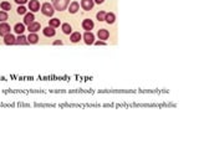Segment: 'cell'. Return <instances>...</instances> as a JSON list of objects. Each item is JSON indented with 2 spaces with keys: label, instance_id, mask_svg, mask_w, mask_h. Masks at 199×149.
Here are the masks:
<instances>
[{
  "label": "cell",
  "instance_id": "cell-1",
  "mask_svg": "<svg viewBox=\"0 0 199 149\" xmlns=\"http://www.w3.org/2000/svg\"><path fill=\"white\" fill-rule=\"evenodd\" d=\"M69 3H70V0H54V6H55L56 10L62 11L67 8Z\"/></svg>",
  "mask_w": 199,
  "mask_h": 149
},
{
  "label": "cell",
  "instance_id": "cell-2",
  "mask_svg": "<svg viewBox=\"0 0 199 149\" xmlns=\"http://www.w3.org/2000/svg\"><path fill=\"white\" fill-rule=\"evenodd\" d=\"M41 11H43V14L46 15V16H52L54 15V8L50 3L43 4V6H41Z\"/></svg>",
  "mask_w": 199,
  "mask_h": 149
},
{
  "label": "cell",
  "instance_id": "cell-3",
  "mask_svg": "<svg viewBox=\"0 0 199 149\" xmlns=\"http://www.w3.org/2000/svg\"><path fill=\"white\" fill-rule=\"evenodd\" d=\"M8 34H10V25H8L6 23L0 24V35L5 36Z\"/></svg>",
  "mask_w": 199,
  "mask_h": 149
},
{
  "label": "cell",
  "instance_id": "cell-4",
  "mask_svg": "<svg viewBox=\"0 0 199 149\" xmlns=\"http://www.w3.org/2000/svg\"><path fill=\"white\" fill-rule=\"evenodd\" d=\"M93 26H95V24H93L92 20H90V19H85L84 21H82V27H84L86 31L92 30Z\"/></svg>",
  "mask_w": 199,
  "mask_h": 149
},
{
  "label": "cell",
  "instance_id": "cell-5",
  "mask_svg": "<svg viewBox=\"0 0 199 149\" xmlns=\"http://www.w3.org/2000/svg\"><path fill=\"white\" fill-rule=\"evenodd\" d=\"M93 4H95L93 0H82V1H81V6L84 8L85 10H91L93 8Z\"/></svg>",
  "mask_w": 199,
  "mask_h": 149
},
{
  "label": "cell",
  "instance_id": "cell-6",
  "mask_svg": "<svg viewBox=\"0 0 199 149\" xmlns=\"http://www.w3.org/2000/svg\"><path fill=\"white\" fill-rule=\"evenodd\" d=\"M29 9H30L32 12H35L40 9V3L37 1V0H30V3H29Z\"/></svg>",
  "mask_w": 199,
  "mask_h": 149
},
{
  "label": "cell",
  "instance_id": "cell-7",
  "mask_svg": "<svg viewBox=\"0 0 199 149\" xmlns=\"http://www.w3.org/2000/svg\"><path fill=\"white\" fill-rule=\"evenodd\" d=\"M84 39H85V42H86L87 45H91V44H93L95 36H93V34H91L90 31H86L85 35H84Z\"/></svg>",
  "mask_w": 199,
  "mask_h": 149
},
{
  "label": "cell",
  "instance_id": "cell-8",
  "mask_svg": "<svg viewBox=\"0 0 199 149\" xmlns=\"http://www.w3.org/2000/svg\"><path fill=\"white\" fill-rule=\"evenodd\" d=\"M34 20H35V16H34V14L32 12H29V14H26L25 15V19H24V24L25 25H30V24H32L34 23Z\"/></svg>",
  "mask_w": 199,
  "mask_h": 149
},
{
  "label": "cell",
  "instance_id": "cell-9",
  "mask_svg": "<svg viewBox=\"0 0 199 149\" xmlns=\"http://www.w3.org/2000/svg\"><path fill=\"white\" fill-rule=\"evenodd\" d=\"M4 42L6 45H14L16 42V39L11 34H8V35L4 36Z\"/></svg>",
  "mask_w": 199,
  "mask_h": 149
},
{
  "label": "cell",
  "instance_id": "cell-10",
  "mask_svg": "<svg viewBox=\"0 0 199 149\" xmlns=\"http://www.w3.org/2000/svg\"><path fill=\"white\" fill-rule=\"evenodd\" d=\"M40 27H41V25H40V23H32V24H30L29 25V27H27V30L30 31V32H36V31H39L40 30Z\"/></svg>",
  "mask_w": 199,
  "mask_h": 149
},
{
  "label": "cell",
  "instance_id": "cell-11",
  "mask_svg": "<svg viewBox=\"0 0 199 149\" xmlns=\"http://www.w3.org/2000/svg\"><path fill=\"white\" fill-rule=\"evenodd\" d=\"M98 37H100V40H107L108 39V36H110V32L105 30V29H101V30H98Z\"/></svg>",
  "mask_w": 199,
  "mask_h": 149
},
{
  "label": "cell",
  "instance_id": "cell-12",
  "mask_svg": "<svg viewBox=\"0 0 199 149\" xmlns=\"http://www.w3.org/2000/svg\"><path fill=\"white\" fill-rule=\"evenodd\" d=\"M116 20V15L113 12H106V18H105V21H107L108 24H113Z\"/></svg>",
  "mask_w": 199,
  "mask_h": 149
},
{
  "label": "cell",
  "instance_id": "cell-13",
  "mask_svg": "<svg viewBox=\"0 0 199 149\" xmlns=\"http://www.w3.org/2000/svg\"><path fill=\"white\" fill-rule=\"evenodd\" d=\"M43 31H44V35H45V36H47V37H51V36L55 35V30H54V27H51V26L45 27Z\"/></svg>",
  "mask_w": 199,
  "mask_h": 149
},
{
  "label": "cell",
  "instance_id": "cell-14",
  "mask_svg": "<svg viewBox=\"0 0 199 149\" xmlns=\"http://www.w3.org/2000/svg\"><path fill=\"white\" fill-rule=\"evenodd\" d=\"M37 41H39V36H37L35 32H31V34L29 35V37H27V42L29 44H36Z\"/></svg>",
  "mask_w": 199,
  "mask_h": 149
},
{
  "label": "cell",
  "instance_id": "cell-15",
  "mask_svg": "<svg viewBox=\"0 0 199 149\" xmlns=\"http://www.w3.org/2000/svg\"><path fill=\"white\" fill-rule=\"evenodd\" d=\"M78 8H80V5H78V3H77V1H73V3H71V4H70L69 11L71 12V14H75V12H77Z\"/></svg>",
  "mask_w": 199,
  "mask_h": 149
},
{
  "label": "cell",
  "instance_id": "cell-16",
  "mask_svg": "<svg viewBox=\"0 0 199 149\" xmlns=\"http://www.w3.org/2000/svg\"><path fill=\"white\" fill-rule=\"evenodd\" d=\"M15 44H18V45H27V37H25L24 35H20L18 39H16V42Z\"/></svg>",
  "mask_w": 199,
  "mask_h": 149
},
{
  "label": "cell",
  "instance_id": "cell-17",
  "mask_svg": "<svg viewBox=\"0 0 199 149\" xmlns=\"http://www.w3.org/2000/svg\"><path fill=\"white\" fill-rule=\"evenodd\" d=\"M14 31L18 32L19 35H21L23 32L25 31V27H24V24H16L15 27H14Z\"/></svg>",
  "mask_w": 199,
  "mask_h": 149
},
{
  "label": "cell",
  "instance_id": "cell-18",
  "mask_svg": "<svg viewBox=\"0 0 199 149\" xmlns=\"http://www.w3.org/2000/svg\"><path fill=\"white\" fill-rule=\"evenodd\" d=\"M81 34H80V32H73V34L71 35V41H72V42H78V41H80L81 40Z\"/></svg>",
  "mask_w": 199,
  "mask_h": 149
},
{
  "label": "cell",
  "instance_id": "cell-19",
  "mask_svg": "<svg viewBox=\"0 0 199 149\" xmlns=\"http://www.w3.org/2000/svg\"><path fill=\"white\" fill-rule=\"evenodd\" d=\"M61 29H62V31H64V34H70V32H71V25L70 24H64Z\"/></svg>",
  "mask_w": 199,
  "mask_h": 149
},
{
  "label": "cell",
  "instance_id": "cell-20",
  "mask_svg": "<svg viewBox=\"0 0 199 149\" xmlns=\"http://www.w3.org/2000/svg\"><path fill=\"white\" fill-rule=\"evenodd\" d=\"M1 9H3L4 11L10 10V9H11V4L8 3V1H3V3H1Z\"/></svg>",
  "mask_w": 199,
  "mask_h": 149
},
{
  "label": "cell",
  "instance_id": "cell-21",
  "mask_svg": "<svg viewBox=\"0 0 199 149\" xmlns=\"http://www.w3.org/2000/svg\"><path fill=\"white\" fill-rule=\"evenodd\" d=\"M59 25H60V20H59V19H52V20H50V26H51V27L55 29V27L59 26Z\"/></svg>",
  "mask_w": 199,
  "mask_h": 149
},
{
  "label": "cell",
  "instance_id": "cell-22",
  "mask_svg": "<svg viewBox=\"0 0 199 149\" xmlns=\"http://www.w3.org/2000/svg\"><path fill=\"white\" fill-rule=\"evenodd\" d=\"M97 20H100V21H103L105 20V18H106V12L105 11H100V12H97Z\"/></svg>",
  "mask_w": 199,
  "mask_h": 149
},
{
  "label": "cell",
  "instance_id": "cell-23",
  "mask_svg": "<svg viewBox=\"0 0 199 149\" xmlns=\"http://www.w3.org/2000/svg\"><path fill=\"white\" fill-rule=\"evenodd\" d=\"M5 20H8L6 11H0V21H5Z\"/></svg>",
  "mask_w": 199,
  "mask_h": 149
},
{
  "label": "cell",
  "instance_id": "cell-24",
  "mask_svg": "<svg viewBox=\"0 0 199 149\" xmlns=\"http://www.w3.org/2000/svg\"><path fill=\"white\" fill-rule=\"evenodd\" d=\"M25 12H26V9H25L24 6H19V8H18V14H19V15H24Z\"/></svg>",
  "mask_w": 199,
  "mask_h": 149
},
{
  "label": "cell",
  "instance_id": "cell-25",
  "mask_svg": "<svg viewBox=\"0 0 199 149\" xmlns=\"http://www.w3.org/2000/svg\"><path fill=\"white\" fill-rule=\"evenodd\" d=\"M15 1L18 4H25V3H26V0H15Z\"/></svg>",
  "mask_w": 199,
  "mask_h": 149
},
{
  "label": "cell",
  "instance_id": "cell-26",
  "mask_svg": "<svg viewBox=\"0 0 199 149\" xmlns=\"http://www.w3.org/2000/svg\"><path fill=\"white\" fill-rule=\"evenodd\" d=\"M96 45H98V46H100V45H106V42H105V41H97Z\"/></svg>",
  "mask_w": 199,
  "mask_h": 149
},
{
  "label": "cell",
  "instance_id": "cell-27",
  "mask_svg": "<svg viewBox=\"0 0 199 149\" xmlns=\"http://www.w3.org/2000/svg\"><path fill=\"white\" fill-rule=\"evenodd\" d=\"M54 45H62V42H61V41H55Z\"/></svg>",
  "mask_w": 199,
  "mask_h": 149
},
{
  "label": "cell",
  "instance_id": "cell-28",
  "mask_svg": "<svg viewBox=\"0 0 199 149\" xmlns=\"http://www.w3.org/2000/svg\"><path fill=\"white\" fill-rule=\"evenodd\" d=\"M95 1H96L97 4H102L103 1H105V0H95Z\"/></svg>",
  "mask_w": 199,
  "mask_h": 149
}]
</instances>
